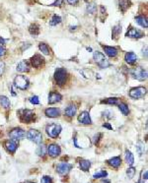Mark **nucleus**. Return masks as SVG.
Segmentation results:
<instances>
[{
	"label": "nucleus",
	"mask_w": 148,
	"mask_h": 183,
	"mask_svg": "<svg viewBox=\"0 0 148 183\" xmlns=\"http://www.w3.org/2000/svg\"><path fill=\"white\" fill-rule=\"evenodd\" d=\"M29 32H30V34L32 36H37L39 34H40V27L37 25V24H33V25H31L30 26V28H29Z\"/></svg>",
	"instance_id": "bb28decb"
},
{
	"label": "nucleus",
	"mask_w": 148,
	"mask_h": 183,
	"mask_svg": "<svg viewBox=\"0 0 148 183\" xmlns=\"http://www.w3.org/2000/svg\"><path fill=\"white\" fill-rule=\"evenodd\" d=\"M46 152V147L44 146V145L40 146L38 148V150H37V154H38L40 157H43V155H45Z\"/></svg>",
	"instance_id": "e433bc0d"
},
{
	"label": "nucleus",
	"mask_w": 148,
	"mask_h": 183,
	"mask_svg": "<svg viewBox=\"0 0 148 183\" xmlns=\"http://www.w3.org/2000/svg\"><path fill=\"white\" fill-rule=\"evenodd\" d=\"M101 136H102L101 134H98V137L95 136V138H94V139H95V140H94V143H95V144H97V142L99 141V137H101Z\"/></svg>",
	"instance_id": "de8ad7c7"
},
{
	"label": "nucleus",
	"mask_w": 148,
	"mask_h": 183,
	"mask_svg": "<svg viewBox=\"0 0 148 183\" xmlns=\"http://www.w3.org/2000/svg\"><path fill=\"white\" fill-rule=\"evenodd\" d=\"M79 165H80V168L83 171H88L89 168H91V161L87 160H80V163H79Z\"/></svg>",
	"instance_id": "393cba45"
},
{
	"label": "nucleus",
	"mask_w": 148,
	"mask_h": 183,
	"mask_svg": "<svg viewBox=\"0 0 148 183\" xmlns=\"http://www.w3.org/2000/svg\"><path fill=\"white\" fill-rule=\"evenodd\" d=\"M125 160L129 165H133L134 164V157H133V153L128 150L125 151Z\"/></svg>",
	"instance_id": "a878e982"
},
{
	"label": "nucleus",
	"mask_w": 148,
	"mask_h": 183,
	"mask_svg": "<svg viewBox=\"0 0 148 183\" xmlns=\"http://www.w3.org/2000/svg\"><path fill=\"white\" fill-rule=\"evenodd\" d=\"M5 53H6V48H5L3 45H0V57L4 56Z\"/></svg>",
	"instance_id": "37998d69"
},
{
	"label": "nucleus",
	"mask_w": 148,
	"mask_h": 183,
	"mask_svg": "<svg viewBox=\"0 0 148 183\" xmlns=\"http://www.w3.org/2000/svg\"><path fill=\"white\" fill-rule=\"evenodd\" d=\"M93 58H94V61L97 63V65L100 68L105 69V68H108L110 66V62L108 61V59L105 57V55L103 54L102 52L94 51Z\"/></svg>",
	"instance_id": "f257e3e1"
},
{
	"label": "nucleus",
	"mask_w": 148,
	"mask_h": 183,
	"mask_svg": "<svg viewBox=\"0 0 148 183\" xmlns=\"http://www.w3.org/2000/svg\"><path fill=\"white\" fill-rule=\"evenodd\" d=\"M9 136H10V138H11V140L17 142V141H20V140H22L25 137V131L21 128H14L13 130L10 131Z\"/></svg>",
	"instance_id": "1a4fd4ad"
},
{
	"label": "nucleus",
	"mask_w": 148,
	"mask_h": 183,
	"mask_svg": "<svg viewBox=\"0 0 148 183\" xmlns=\"http://www.w3.org/2000/svg\"><path fill=\"white\" fill-rule=\"evenodd\" d=\"M84 1H86V2H87V1H89V0H84Z\"/></svg>",
	"instance_id": "603ef678"
},
{
	"label": "nucleus",
	"mask_w": 148,
	"mask_h": 183,
	"mask_svg": "<svg viewBox=\"0 0 148 183\" xmlns=\"http://www.w3.org/2000/svg\"><path fill=\"white\" fill-rule=\"evenodd\" d=\"M5 148H6V150L9 153L14 154L18 148V144L15 141H13V140H7V141L5 142Z\"/></svg>",
	"instance_id": "4468645a"
},
{
	"label": "nucleus",
	"mask_w": 148,
	"mask_h": 183,
	"mask_svg": "<svg viewBox=\"0 0 148 183\" xmlns=\"http://www.w3.org/2000/svg\"><path fill=\"white\" fill-rule=\"evenodd\" d=\"M4 71H5V64L4 62L0 61V76L4 73Z\"/></svg>",
	"instance_id": "79ce46f5"
},
{
	"label": "nucleus",
	"mask_w": 148,
	"mask_h": 183,
	"mask_svg": "<svg viewBox=\"0 0 148 183\" xmlns=\"http://www.w3.org/2000/svg\"><path fill=\"white\" fill-rule=\"evenodd\" d=\"M31 63L35 68H40L44 63V58L39 54H36V55H34L33 57H32Z\"/></svg>",
	"instance_id": "2eb2a0df"
},
{
	"label": "nucleus",
	"mask_w": 148,
	"mask_h": 183,
	"mask_svg": "<svg viewBox=\"0 0 148 183\" xmlns=\"http://www.w3.org/2000/svg\"><path fill=\"white\" fill-rule=\"evenodd\" d=\"M103 114H104V116L106 115V117H107V118H112L113 117V113L111 111H109V110H106L105 112H103Z\"/></svg>",
	"instance_id": "a18cd8bd"
},
{
	"label": "nucleus",
	"mask_w": 148,
	"mask_h": 183,
	"mask_svg": "<svg viewBox=\"0 0 148 183\" xmlns=\"http://www.w3.org/2000/svg\"><path fill=\"white\" fill-rule=\"evenodd\" d=\"M124 60L128 64H134L137 61V56L133 52H128L124 56Z\"/></svg>",
	"instance_id": "412c9836"
},
{
	"label": "nucleus",
	"mask_w": 148,
	"mask_h": 183,
	"mask_svg": "<svg viewBox=\"0 0 148 183\" xmlns=\"http://www.w3.org/2000/svg\"><path fill=\"white\" fill-rule=\"evenodd\" d=\"M108 175V172L107 171H105V170H100V171H98V172H96L94 175H93V177L95 179H97V178H105L106 176Z\"/></svg>",
	"instance_id": "473e14b6"
},
{
	"label": "nucleus",
	"mask_w": 148,
	"mask_h": 183,
	"mask_svg": "<svg viewBox=\"0 0 148 183\" xmlns=\"http://www.w3.org/2000/svg\"><path fill=\"white\" fill-rule=\"evenodd\" d=\"M103 126H104V127H107V128H109V129H112V126H110L109 124H104Z\"/></svg>",
	"instance_id": "8fccbe9b"
},
{
	"label": "nucleus",
	"mask_w": 148,
	"mask_h": 183,
	"mask_svg": "<svg viewBox=\"0 0 148 183\" xmlns=\"http://www.w3.org/2000/svg\"><path fill=\"white\" fill-rule=\"evenodd\" d=\"M26 183H35V182H26Z\"/></svg>",
	"instance_id": "3c124183"
},
{
	"label": "nucleus",
	"mask_w": 148,
	"mask_h": 183,
	"mask_svg": "<svg viewBox=\"0 0 148 183\" xmlns=\"http://www.w3.org/2000/svg\"><path fill=\"white\" fill-rule=\"evenodd\" d=\"M147 170L146 169H143L141 172V179L142 180H147Z\"/></svg>",
	"instance_id": "a19ab883"
},
{
	"label": "nucleus",
	"mask_w": 148,
	"mask_h": 183,
	"mask_svg": "<svg viewBox=\"0 0 148 183\" xmlns=\"http://www.w3.org/2000/svg\"><path fill=\"white\" fill-rule=\"evenodd\" d=\"M119 109L121 111V113L124 115H128L129 113V109H128V106L126 105V104L124 103H120L119 104Z\"/></svg>",
	"instance_id": "7c9ffc66"
},
{
	"label": "nucleus",
	"mask_w": 148,
	"mask_h": 183,
	"mask_svg": "<svg viewBox=\"0 0 148 183\" xmlns=\"http://www.w3.org/2000/svg\"><path fill=\"white\" fill-rule=\"evenodd\" d=\"M67 2L70 5H76L78 3V0H67Z\"/></svg>",
	"instance_id": "49530a36"
},
{
	"label": "nucleus",
	"mask_w": 148,
	"mask_h": 183,
	"mask_svg": "<svg viewBox=\"0 0 148 183\" xmlns=\"http://www.w3.org/2000/svg\"><path fill=\"white\" fill-rule=\"evenodd\" d=\"M135 22L138 24V25H140L142 28L147 29V27H148L147 18L144 17V16H137V17L135 18Z\"/></svg>",
	"instance_id": "4be33fe9"
},
{
	"label": "nucleus",
	"mask_w": 148,
	"mask_h": 183,
	"mask_svg": "<svg viewBox=\"0 0 148 183\" xmlns=\"http://www.w3.org/2000/svg\"><path fill=\"white\" fill-rule=\"evenodd\" d=\"M18 113H19L21 121H23L25 123L32 122L35 119V112L30 109H21L19 110Z\"/></svg>",
	"instance_id": "7ed1b4c3"
},
{
	"label": "nucleus",
	"mask_w": 148,
	"mask_h": 183,
	"mask_svg": "<svg viewBox=\"0 0 148 183\" xmlns=\"http://www.w3.org/2000/svg\"><path fill=\"white\" fill-rule=\"evenodd\" d=\"M101 104H119V99L117 98H110V99H106L101 101Z\"/></svg>",
	"instance_id": "2f4dec72"
},
{
	"label": "nucleus",
	"mask_w": 148,
	"mask_h": 183,
	"mask_svg": "<svg viewBox=\"0 0 148 183\" xmlns=\"http://www.w3.org/2000/svg\"><path fill=\"white\" fill-rule=\"evenodd\" d=\"M45 113L47 117L55 118V117H59L60 115V110L59 109H55V107H50V109H46Z\"/></svg>",
	"instance_id": "dca6fc26"
},
{
	"label": "nucleus",
	"mask_w": 148,
	"mask_h": 183,
	"mask_svg": "<svg viewBox=\"0 0 148 183\" xmlns=\"http://www.w3.org/2000/svg\"><path fill=\"white\" fill-rule=\"evenodd\" d=\"M67 78V72L64 68H57L54 72V80L57 83V85L62 86L66 82Z\"/></svg>",
	"instance_id": "f03ea898"
},
{
	"label": "nucleus",
	"mask_w": 148,
	"mask_h": 183,
	"mask_svg": "<svg viewBox=\"0 0 148 183\" xmlns=\"http://www.w3.org/2000/svg\"><path fill=\"white\" fill-rule=\"evenodd\" d=\"M39 48H40V50L43 52L45 55H50V48L46 44H44V42H41V44L39 45Z\"/></svg>",
	"instance_id": "c756f323"
},
{
	"label": "nucleus",
	"mask_w": 148,
	"mask_h": 183,
	"mask_svg": "<svg viewBox=\"0 0 148 183\" xmlns=\"http://www.w3.org/2000/svg\"><path fill=\"white\" fill-rule=\"evenodd\" d=\"M62 99V96L59 93H54V92H51L49 95V104H52L55 103H59Z\"/></svg>",
	"instance_id": "f3484780"
},
{
	"label": "nucleus",
	"mask_w": 148,
	"mask_h": 183,
	"mask_svg": "<svg viewBox=\"0 0 148 183\" xmlns=\"http://www.w3.org/2000/svg\"><path fill=\"white\" fill-rule=\"evenodd\" d=\"M107 163L111 165V166H113V168H118L120 166L121 164V159L120 157H114L112 159H110Z\"/></svg>",
	"instance_id": "aec40b11"
},
{
	"label": "nucleus",
	"mask_w": 148,
	"mask_h": 183,
	"mask_svg": "<svg viewBox=\"0 0 148 183\" xmlns=\"http://www.w3.org/2000/svg\"><path fill=\"white\" fill-rule=\"evenodd\" d=\"M61 153V149L59 145L56 144H51L47 147V154L50 155V157L51 158H56L59 157Z\"/></svg>",
	"instance_id": "9b49d317"
},
{
	"label": "nucleus",
	"mask_w": 148,
	"mask_h": 183,
	"mask_svg": "<svg viewBox=\"0 0 148 183\" xmlns=\"http://www.w3.org/2000/svg\"><path fill=\"white\" fill-rule=\"evenodd\" d=\"M41 183H52V179L50 176H44L41 180Z\"/></svg>",
	"instance_id": "ea45409f"
},
{
	"label": "nucleus",
	"mask_w": 148,
	"mask_h": 183,
	"mask_svg": "<svg viewBox=\"0 0 148 183\" xmlns=\"http://www.w3.org/2000/svg\"><path fill=\"white\" fill-rule=\"evenodd\" d=\"M17 71L21 72V73H24V72H28L29 69H30V65H29V62L26 61V60H22L21 62L18 63L17 65Z\"/></svg>",
	"instance_id": "6ab92c4d"
},
{
	"label": "nucleus",
	"mask_w": 148,
	"mask_h": 183,
	"mask_svg": "<svg viewBox=\"0 0 148 183\" xmlns=\"http://www.w3.org/2000/svg\"><path fill=\"white\" fill-rule=\"evenodd\" d=\"M126 174H128V178H133L134 177V174H135V168H133V166H130L129 168H128V170H126Z\"/></svg>",
	"instance_id": "c9c22d12"
},
{
	"label": "nucleus",
	"mask_w": 148,
	"mask_h": 183,
	"mask_svg": "<svg viewBox=\"0 0 148 183\" xmlns=\"http://www.w3.org/2000/svg\"><path fill=\"white\" fill-rule=\"evenodd\" d=\"M27 137L30 141L34 142L36 144H41V141H43V135H41V133L38 130H35V129H31L27 134Z\"/></svg>",
	"instance_id": "0eeeda50"
},
{
	"label": "nucleus",
	"mask_w": 148,
	"mask_h": 183,
	"mask_svg": "<svg viewBox=\"0 0 148 183\" xmlns=\"http://www.w3.org/2000/svg\"><path fill=\"white\" fill-rule=\"evenodd\" d=\"M0 105L5 109H10V100H8V98H6L5 96H0Z\"/></svg>",
	"instance_id": "b1692460"
},
{
	"label": "nucleus",
	"mask_w": 148,
	"mask_h": 183,
	"mask_svg": "<svg viewBox=\"0 0 148 183\" xmlns=\"http://www.w3.org/2000/svg\"><path fill=\"white\" fill-rule=\"evenodd\" d=\"M119 4H120V9L121 12H125L126 10H128V8L129 7V2L128 0H120L119 1Z\"/></svg>",
	"instance_id": "c85d7f7f"
},
{
	"label": "nucleus",
	"mask_w": 148,
	"mask_h": 183,
	"mask_svg": "<svg viewBox=\"0 0 148 183\" xmlns=\"http://www.w3.org/2000/svg\"><path fill=\"white\" fill-rule=\"evenodd\" d=\"M14 85L16 88H18L20 90H26L29 87V81L23 75H19L14 79Z\"/></svg>",
	"instance_id": "39448f33"
},
{
	"label": "nucleus",
	"mask_w": 148,
	"mask_h": 183,
	"mask_svg": "<svg viewBox=\"0 0 148 183\" xmlns=\"http://www.w3.org/2000/svg\"><path fill=\"white\" fill-rule=\"evenodd\" d=\"M73 165L68 163H60L56 165V171L59 172L60 175H66L68 172L71 170Z\"/></svg>",
	"instance_id": "9d476101"
},
{
	"label": "nucleus",
	"mask_w": 148,
	"mask_h": 183,
	"mask_svg": "<svg viewBox=\"0 0 148 183\" xmlns=\"http://www.w3.org/2000/svg\"><path fill=\"white\" fill-rule=\"evenodd\" d=\"M61 132V126L57 123H54V124H50L46 126V133L47 135L51 138H57Z\"/></svg>",
	"instance_id": "423d86ee"
},
{
	"label": "nucleus",
	"mask_w": 148,
	"mask_h": 183,
	"mask_svg": "<svg viewBox=\"0 0 148 183\" xmlns=\"http://www.w3.org/2000/svg\"><path fill=\"white\" fill-rule=\"evenodd\" d=\"M30 103L32 104H40V100H39V98L37 96H32V98L30 99Z\"/></svg>",
	"instance_id": "58836bf2"
},
{
	"label": "nucleus",
	"mask_w": 148,
	"mask_h": 183,
	"mask_svg": "<svg viewBox=\"0 0 148 183\" xmlns=\"http://www.w3.org/2000/svg\"><path fill=\"white\" fill-rule=\"evenodd\" d=\"M146 95V89L144 87H137L131 89L129 92V96L134 100L142 99Z\"/></svg>",
	"instance_id": "6e6552de"
},
{
	"label": "nucleus",
	"mask_w": 148,
	"mask_h": 183,
	"mask_svg": "<svg viewBox=\"0 0 148 183\" xmlns=\"http://www.w3.org/2000/svg\"><path fill=\"white\" fill-rule=\"evenodd\" d=\"M130 74L133 78L138 81H144L147 79V71L141 67H135L130 70Z\"/></svg>",
	"instance_id": "20e7f679"
},
{
	"label": "nucleus",
	"mask_w": 148,
	"mask_h": 183,
	"mask_svg": "<svg viewBox=\"0 0 148 183\" xmlns=\"http://www.w3.org/2000/svg\"><path fill=\"white\" fill-rule=\"evenodd\" d=\"M78 120H79V122L82 123V124H84V125H89L92 123L91 117H90V114L88 111L81 112L80 115H79V117H78Z\"/></svg>",
	"instance_id": "ddd939ff"
},
{
	"label": "nucleus",
	"mask_w": 148,
	"mask_h": 183,
	"mask_svg": "<svg viewBox=\"0 0 148 183\" xmlns=\"http://www.w3.org/2000/svg\"><path fill=\"white\" fill-rule=\"evenodd\" d=\"M87 12L90 13V14H94L95 12H96V5H95V3L88 5L87 6Z\"/></svg>",
	"instance_id": "4c0bfd02"
},
{
	"label": "nucleus",
	"mask_w": 148,
	"mask_h": 183,
	"mask_svg": "<svg viewBox=\"0 0 148 183\" xmlns=\"http://www.w3.org/2000/svg\"><path fill=\"white\" fill-rule=\"evenodd\" d=\"M136 149H137V152H138L139 155L141 157V155H143V153H144V145L142 144L141 142H138V143H137V145H136Z\"/></svg>",
	"instance_id": "f704fd0d"
},
{
	"label": "nucleus",
	"mask_w": 148,
	"mask_h": 183,
	"mask_svg": "<svg viewBox=\"0 0 148 183\" xmlns=\"http://www.w3.org/2000/svg\"><path fill=\"white\" fill-rule=\"evenodd\" d=\"M76 111H77V107L74 105V104H69L67 107H66V109H65V114L67 116H69V117H72L75 115L76 113Z\"/></svg>",
	"instance_id": "5701e85b"
},
{
	"label": "nucleus",
	"mask_w": 148,
	"mask_h": 183,
	"mask_svg": "<svg viewBox=\"0 0 148 183\" xmlns=\"http://www.w3.org/2000/svg\"><path fill=\"white\" fill-rule=\"evenodd\" d=\"M59 23H61V18L59 17V16L54 15V17L51 18L50 22V26H56L57 24H59Z\"/></svg>",
	"instance_id": "72a5a7b5"
},
{
	"label": "nucleus",
	"mask_w": 148,
	"mask_h": 183,
	"mask_svg": "<svg viewBox=\"0 0 148 183\" xmlns=\"http://www.w3.org/2000/svg\"><path fill=\"white\" fill-rule=\"evenodd\" d=\"M125 36L128 37H131V39H140V37L144 36V34L142 33L141 31L131 27V28L128 31V33H126Z\"/></svg>",
	"instance_id": "f8f14e48"
},
{
	"label": "nucleus",
	"mask_w": 148,
	"mask_h": 183,
	"mask_svg": "<svg viewBox=\"0 0 148 183\" xmlns=\"http://www.w3.org/2000/svg\"><path fill=\"white\" fill-rule=\"evenodd\" d=\"M120 33H121V26H120V25L115 26L113 28V32H112L113 39L114 40H118V37L120 36Z\"/></svg>",
	"instance_id": "cd10ccee"
},
{
	"label": "nucleus",
	"mask_w": 148,
	"mask_h": 183,
	"mask_svg": "<svg viewBox=\"0 0 148 183\" xmlns=\"http://www.w3.org/2000/svg\"><path fill=\"white\" fill-rule=\"evenodd\" d=\"M103 48L104 50L106 52V54H107L108 56L110 57H115L118 55V49L115 47H113V46H107V45H103Z\"/></svg>",
	"instance_id": "a211bd4d"
},
{
	"label": "nucleus",
	"mask_w": 148,
	"mask_h": 183,
	"mask_svg": "<svg viewBox=\"0 0 148 183\" xmlns=\"http://www.w3.org/2000/svg\"><path fill=\"white\" fill-rule=\"evenodd\" d=\"M62 1L63 0H55V1L50 5V6H59H59H61Z\"/></svg>",
	"instance_id": "c03bdc74"
},
{
	"label": "nucleus",
	"mask_w": 148,
	"mask_h": 183,
	"mask_svg": "<svg viewBox=\"0 0 148 183\" xmlns=\"http://www.w3.org/2000/svg\"><path fill=\"white\" fill-rule=\"evenodd\" d=\"M137 183H147V180H142V179H140Z\"/></svg>",
	"instance_id": "09e8293b"
}]
</instances>
